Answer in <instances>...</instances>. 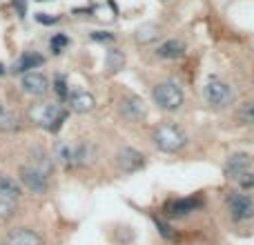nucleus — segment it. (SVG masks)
<instances>
[{
	"instance_id": "obj_28",
	"label": "nucleus",
	"mask_w": 254,
	"mask_h": 245,
	"mask_svg": "<svg viewBox=\"0 0 254 245\" xmlns=\"http://www.w3.org/2000/svg\"><path fill=\"white\" fill-rule=\"evenodd\" d=\"M237 187L246 189V192H254V167H252V170H248L243 176H239V179H237Z\"/></svg>"
},
{
	"instance_id": "obj_5",
	"label": "nucleus",
	"mask_w": 254,
	"mask_h": 245,
	"mask_svg": "<svg viewBox=\"0 0 254 245\" xmlns=\"http://www.w3.org/2000/svg\"><path fill=\"white\" fill-rule=\"evenodd\" d=\"M205 207V194L196 192L190 196H176V198H167L163 203L161 212L167 221H179V219H188V216L196 214Z\"/></svg>"
},
{
	"instance_id": "obj_7",
	"label": "nucleus",
	"mask_w": 254,
	"mask_h": 245,
	"mask_svg": "<svg viewBox=\"0 0 254 245\" xmlns=\"http://www.w3.org/2000/svg\"><path fill=\"white\" fill-rule=\"evenodd\" d=\"M18 181L22 183V187H25L27 192L38 194V196L47 194V189H49L47 174H45V172H40L38 167H34L31 163H29V165H20V170H18Z\"/></svg>"
},
{
	"instance_id": "obj_4",
	"label": "nucleus",
	"mask_w": 254,
	"mask_h": 245,
	"mask_svg": "<svg viewBox=\"0 0 254 245\" xmlns=\"http://www.w3.org/2000/svg\"><path fill=\"white\" fill-rule=\"evenodd\" d=\"M203 101L210 110H228L237 101V92L228 80L219 78V76H210L203 85Z\"/></svg>"
},
{
	"instance_id": "obj_13",
	"label": "nucleus",
	"mask_w": 254,
	"mask_h": 245,
	"mask_svg": "<svg viewBox=\"0 0 254 245\" xmlns=\"http://www.w3.org/2000/svg\"><path fill=\"white\" fill-rule=\"evenodd\" d=\"M154 54H156L161 61H179V58H183L185 54H188V45L181 38H167L154 49Z\"/></svg>"
},
{
	"instance_id": "obj_27",
	"label": "nucleus",
	"mask_w": 254,
	"mask_h": 245,
	"mask_svg": "<svg viewBox=\"0 0 254 245\" xmlns=\"http://www.w3.org/2000/svg\"><path fill=\"white\" fill-rule=\"evenodd\" d=\"M69 47V36L67 34H54L52 38H49V49H52V54H63L65 49Z\"/></svg>"
},
{
	"instance_id": "obj_15",
	"label": "nucleus",
	"mask_w": 254,
	"mask_h": 245,
	"mask_svg": "<svg viewBox=\"0 0 254 245\" xmlns=\"http://www.w3.org/2000/svg\"><path fill=\"white\" fill-rule=\"evenodd\" d=\"M230 121L234 122V127H254V98H246L239 105H234Z\"/></svg>"
},
{
	"instance_id": "obj_31",
	"label": "nucleus",
	"mask_w": 254,
	"mask_h": 245,
	"mask_svg": "<svg viewBox=\"0 0 254 245\" xmlns=\"http://www.w3.org/2000/svg\"><path fill=\"white\" fill-rule=\"evenodd\" d=\"M13 9H16L18 18L27 16V0H13Z\"/></svg>"
},
{
	"instance_id": "obj_1",
	"label": "nucleus",
	"mask_w": 254,
	"mask_h": 245,
	"mask_svg": "<svg viewBox=\"0 0 254 245\" xmlns=\"http://www.w3.org/2000/svg\"><path fill=\"white\" fill-rule=\"evenodd\" d=\"M190 136L174 121H161L152 127V145L163 154H179L188 147Z\"/></svg>"
},
{
	"instance_id": "obj_21",
	"label": "nucleus",
	"mask_w": 254,
	"mask_h": 245,
	"mask_svg": "<svg viewBox=\"0 0 254 245\" xmlns=\"http://www.w3.org/2000/svg\"><path fill=\"white\" fill-rule=\"evenodd\" d=\"M29 156H31V165L38 167L40 172H45V174L49 176V172L54 170V161L49 158V154L45 152L43 147H34V149L29 152Z\"/></svg>"
},
{
	"instance_id": "obj_24",
	"label": "nucleus",
	"mask_w": 254,
	"mask_h": 245,
	"mask_svg": "<svg viewBox=\"0 0 254 245\" xmlns=\"http://www.w3.org/2000/svg\"><path fill=\"white\" fill-rule=\"evenodd\" d=\"M158 27L154 25V22H147V25H143V27H138L136 29V34H134V38H136V43H140V45H149V43H154V40L158 38Z\"/></svg>"
},
{
	"instance_id": "obj_20",
	"label": "nucleus",
	"mask_w": 254,
	"mask_h": 245,
	"mask_svg": "<svg viewBox=\"0 0 254 245\" xmlns=\"http://www.w3.org/2000/svg\"><path fill=\"white\" fill-rule=\"evenodd\" d=\"M18 214V198L0 192V223H7Z\"/></svg>"
},
{
	"instance_id": "obj_22",
	"label": "nucleus",
	"mask_w": 254,
	"mask_h": 245,
	"mask_svg": "<svg viewBox=\"0 0 254 245\" xmlns=\"http://www.w3.org/2000/svg\"><path fill=\"white\" fill-rule=\"evenodd\" d=\"M154 225H156L158 234H161L165 241H170V243L179 241V232H176V228L165 219V216H154Z\"/></svg>"
},
{
	"instance_id": "obj_23",
	"label": "nucleus",
	"mask_w": 254,
	"mask_h": 245,
	"mask_svg": "<svg viewBox=\"0 0 254 245\" xmlns=\"http://www.w3.org/2000/svg\"><path fill=\"white\" fill-rule=\"evenodd\" d=\"M22 183L20 181H16L13 176H7V174H2L0 176V192L2 194H9V196H13V198H20L22 196Z\"/></svg>"
},
{
	"instance_id": "obj_34",
	"label": "nucleus",
	"mask_w": 254,
	"mask_h": 245,
	"mask_svg": "<svg viewBox=\"0 0 254 245\" xmlns=\"http://www.w3.org/2000/svg\"><path fill=\"white\" fill-rule=\"evenodd\" d=\"M163 2H167V0H163Z\"/></svg>"
},
{
	"instance_id": "obj_30",
	"label": "nucleus",
	"mask_w": 254,
	"mask_h": 245,
	"mask_svg": "<svg viewBox=\"0 0 254 245\" xmlns=\"http://www.w3.org/2000/svg\"><path fill=\"white\" fill-rule=\"evenodd\" d=\"M34 18L40 22V25H56V22L61 20L58 16H52V13H36Z\"/></svg>"
},
{
	"instance_id": "obj_14",
	"label": "nucleus",
	"mask_w": 254,
	"mask_h": 245,
	"mask_svg": "<svg viewBox=\"0 0 254 245\" xmlns=\"http://www.w3.org/2000/svg\"><path fill=\"white\" fill-rule=\"evenodd\" d=\"M45 65V56L38 52H22L20 56L16 58V62L11 65V74H29V71L38 69V67Z\"/></svg>"
},
{
	"instance_id": "obj_12",
	"label": "nucleus",
	"mask_w": 254,
	"mask_h": 245,
	"mask_svg": "<svg viewBox=\"0 0 254 245\" xmlns=\"http://www.w3.org/2000/svg\"><path fill=\"white\" fill-rule=\"evenodd\" d=\"M67 107H69V112H76V114H87L96 107V98L87 89H71L69 96H67Z\"/></svg>"
},
{
	"instance_id": "obj_19",
	"label": "nucleus",
	"mask_w": 254,
	"mask_h": 245,
	"mask_svg": "<svg viewBox=\"0 0 254 245\" xmlns=\"http://www.w3.org/2000/svg\"><path fill=\"white\" fill-rule=\"evenodd\" d=\"M54 156H56V161L61 163L63 167H67V170L76 167V154H74V145L71 143H56Z\"/></svg>"
},
{
	"instance_id": "obj_26",
	"label": "nucleus",
	"mask_w": 254,
	"mask_h": 245,
	"mask_svg": "<svg viewBox=\"0 0 254 245\" xmlns=\"http://www.w3.org/2000/svg\"><path fill=\"white\" fill-rule=\"evenodd\" d=\"M52 89L56 92V96H58V101L61 103H67V96H69V83H67V78L63 74H58V76H54V80H52Z\"/></svg>"
},
{
	"instance_id": "obj_11",
	"label": "nucleus",
	"mask_w": 254,
	"mask_h": 245,
	"mask_svg": "<svg viewBox=\"0 0 254 245\" xmlns=\"http://www.w3.org/2000/svg\"><path fill=\"white\" fill-rule=\"evenodd\" d=\"M119 112L123 114V119L131 122H140L147 119V105L143 103V98H138L136 94H125L119 103Z\"/></svg>"
},
{
	"instance_id": "obj_3",
	"label": "nucleus",
	"mask_w": 254,
	"mask_h": 245,
	"mask_svg": "<svg viewBox=\"0 0 254 245\" xmlns=\"http://www.w3.org/2000/svg\"><path fill=\"white\" fill-rule=\"evenodd\" d=\"M223 203H225V212H228L232 223L243 225V223L254 221V196L248 194L246 189L234 187L230 192H225Z\"/></svg>"
},
{
	"instance_id": "obj_8",
	"label": "nucleus",
	"mask_w": 254,
	"mask_h": 245,
	"mask_svg": "<svg viewBox=\"0 0 254 245\" xmlns=\"http://www.w3.org/2000/svg\"><path fill=\"white\" fill-rule=\"evenodd\" d=\"M114 163H116V167H119L121 174H136L138 170L145 167L147 156H145L143 152H138V149H134V147H123V149L116 152Z\"/></svg>"
},
{
	"instance_id": "obj_10",
	"label": "nucleus",
	"mask_w": 254,
	"mask_h": 245,
	"mask_svg": "<svg viewBox=\"0 0 254 245\" xmlns=\"http://www.w3.org/2000/svg\"><path fill=\"white\" fill-rule=\"evenodd\" d=\"M20 87H22V92L29 94V96L43 98V96H47V92L52 89V83H49V78L43 71H29V74H22Z\"/></svg>"
},
{
	"instance_id": "obj_16",
	"label": "nucleus",
	"mask_w": 254,
	"mask_h": 245,
	"mask_svg": "<svg viewBox=\"0 0 254 245\" xmlns=\"http://www.w3.org/2000/svg\"><path fill=\"white\" fill-rule=\"evenodd\" d=\"M4 245H45L43 237H40L36 230L31 228H18L11 230L7 237V243Z\"/></svg>"
},
{
	"instance_id": "obj_9",
	"label": "nucleus",
	"mask_w": 254,
	"mask_h": 245,
	"mask_svg": "<svg viewBox=\"0 0 254 245\" xmlns=\"http://www.w3.org/2000/svg\"><path fill=\"white\" fill-rule=\"evenodd\" d=\"M254 167V156L248 152H232L223 161V176L228 181H237L239 176H243L248 170Z\"/></svg>"
},
{
	"instance_id": "obj_6",
	"label": "nucleus",
	"mask_w": 254,
	"mask_h": 245,
	"mask_svg": "<svg viewBox=\"0 0 254 245\" xmlns=\"http://www.w3.org/2000/svg\"><path fill=\"white\" fill-rule=\"evenodd\" d=\"M67 116H69V107H65L61 101L43 103L36 110H31V119H34L36 125H40L43 129L52 131V134H58V129L65 125Z\"/></svg>"
},
{
	"instance_id": "obj_32",
	"label": "nucleus",
	"mask_w": 254,
	"mask_h": 245,
	"mask_svg": "<svg viewBox=\"0 0 254 245\" xmlns=\"http://www.w3.org/2000/svg\"><path fill=\"white\" fill-rule=\"evenodd\" d=\"M4 71H7V67H4V65H2V62H0V76H2V74H4Z\"/></svg>"
},
{
	"instance_id": "obj_25",
	"label": "nucleus",
	"mask_w": 254,
	"mask_h": 245,
	"mask_svg": "<svg viewBox=\"0 0 254 245\" xmlns=\"http://www.w3.org/2000/svg\"><path fill=\"white\" fill-rule=\"evenodd\" d=\"M20 116L13 114V112H4L0 114V131H7V134H11V131H18L20 129Z\"/></svg>"
},
{
	"instance_id": "obj_33",
	"label": "nucleus",
	"mask_w": 254,
	"mask_h": 245,
	"mask_svg": "<svg viewBox=\"0 0 254 245\" xmlns=\"http://www.w3.org/2000/svg\"><path fill=\"white\" fill-rule=\"evenodd\" d=\"M0 114H2V101H0Z\"/></svg>"
},
{
	"instance_id": "obj_35",
	"label": "nucleus",
	"mask_w": 254,
	"mask_h": 245,
	"mask_svg": "<svg viewBox=\"0 0 254 245\" xmlns=\"http://www.w3.org/2000/svg\"><path fill=\"white\" fill-rule=\"evenodd\" d=\"M40 2H43V0H40Z\"/></svg>"
},
{
	"instance_id": "obj_2",
	"label": "nucleus",
	"mask_w": 254,
	"mask_h": 245,
	"mask_svg": "<svg viewBox=\"0 0 254 245\" xmlns=\"http://www.w3.org/2000/svg\"><path fill=\"white\" fill-rule=\"evenodd\" d=\"M152 101L161 112L174 114V112L183 110L185 92H183V87H181V83H176V80H172V78H165L152 87Z\"/></svg>"
},
{
	"instance_id": "obj_17",
	"label": "nucleus",
	"mask_w": 254,
	"mask_h": 245,
	"mask_svg": "<svg viewBox=\"0 0 254 245\" xmlns=\"http://www.w3.org/2000/svg\"><path fill=\"white\" fill-rule=\"evenodd\" d=\"M125 62H127L125 52H121V49H116V47L107 49V54H105V69H107V74H110V76L119 74V71L125 67Z\"/></svg>"
},
{
	"instance_id": "obj_18",
	"label": "nucleus",
	"mask_w": 254,
	"mask_h": 245,
	"mask_svg": "<svg viewBox=\"0 0 254 245\" xmlns=\"http://www.w3.org/2000/svg\"><path fill=\"white\" fill-rule=\"evenodd\" d=\"M74 154H76V167H83V165H89L94 163L96 158V147L92 143H74Z\"/></svg>"
},
{
	"instance_id": "obj_29",
	"label": "nucleus",
	"mask_w": 254,
	"mask_h": 245,
	"mask_svg": "<svg viewBox=\"0 0 254 245\" xmlns=\"http://www.w3.org/2000/svg\"><path fill=\"white\" fill-rule=\"evenodd\" d=\"M89 38H92L94 43H105V45H110V43H114V40H116V36L112 34V31H92V34H89Z\"/></svg>"
}]
</instances>
